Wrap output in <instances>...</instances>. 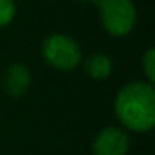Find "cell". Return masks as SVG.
Listing matches in <instances>:
<instances>
[{
	"mask_svg": "<svg viewBox=\"0 0 155 155\" xmlns=\"http://www.w3.org/2000/svg\"><path fill=\"white\" fill-rule=\"evenodd\" d=\"M32 84V74L25 64H12L2 77V87L5 94L14 98L24 97Z\"/></svg>",
	"mask_w": 155,
	"mask_h": 155,
	"instance_id": "5",
	"label": "cell"
},
{
	"mask_svg": "<svg viewBox=\"0 0 155 155\" xmlns=\"http://www.w3.org/2000/svg\"><path fill=\"white\" fill-rule=\"evenodd\" d=\"M15 17V2L14 0H0V27L8 25Z\"/></svg>",
	"mask_w": 155,
	"mask_h": 155,
	"instance_id": "8",
	"label": "cell"
},
{
	"mask_svg": "<svg viewBox=\"0 0 155 155\" xmlns=\"http://www.w3.org/2000/svg\"><path fill=\"white\" fill-rule=\"evenodd\" d=\"M104 28L114 37L127 35L134 28L137 12L132 0H94Z\"/></svg>",
	"mask_w": 155,
	"mask_h": 155,
	"instance_id": "2",
	"label": "cell"
},
{
	"mask_svg": "<svg viewBox=\"0 0 155 155\" xmlns=\"http://www.w3.org/2000/svg\"><path fill=\"white\" fill-rule=\"evenodd\" d=\"M42 55L48 65L62 72L75 68L82 58L78 44L72 37L64 34L48 35L42 45Z\"/></svg>",
	"mask_w": 155,
	"mask_h": 155,
	"instance_id": "3",
	"label": "cell"
},
{
	"mask_svg": "<svg viewBox=\"0 0 155 155\" xmlns=\"http://www.w3.org/2000/svg\"><path fill=\"white\" fill-rule=\"evenodd\" d=\"M128 137L118 127H105L97 134L92 145L94 155H127Z\"/></svg>",
	"mask_w": 155,
	"mask_h": 155,
	"instance_id": "4",
	"label": "cell"
},
{
	"mask_svg": "<svg viewBox=\"0 0 155 155\" xmlns=\"http://www.w3.org/2000/svg\"><path fill=\"white\" fill-rule=\"evenodd\" d=\"M114 64L105 54H94L85 60V72L95 80H104L112 74Z\"/></svg>",
	"mask_w": 155,
	"mask_h": 155,
	"instance_id": "6",
	"label": "cell"
},
{
	"mask_svg": "<svg viewBox=\"0 0 155 155\" xmlns=\"http://www.w3.org/2000/svg\"><path fill=\"white\" fill-rule=\"evenodd\" d=\"M142 68H143V74L147 77L148 84H153L155 82V50L153 48H147V52L142 57Z\"/></svg>",
	"mask_w": 155,
	"mask_h": 155,
	"instance_id": "7",
	"label": "cell"
},
{
	"mask_svg": "<svg viewBox=\"0 0 155 155\" xmlns=\"http://www.w3.org/2000/svg\"><path fill=\"white\" fill-rule=\"evenodd\" d=\"M115 114L120 124L134 132H148L155 125L153 84L135 80L120 88L115 98Z\"/></svg>",
	"mask_w": 155,
	"mask_h": 155,
	"instance_id": "1",
	"label": "cell"
},
{
	"mask_svg": "<svg viewBox=\"0 0 155 155\" xmlns=\"http://www.w3.org/2000/svg\"><path fill=\"white\" fill-rule=\"evenodd\" d=\"M75 2H94V0H75Z\"/></svg>",
	"mask_w": 155,
	"mask_h": 155,
	"instance_id": "9",
	"label": "cell"
}]
</instances>
